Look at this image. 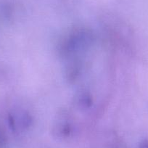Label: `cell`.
<instances>
[{"instance_id":"obj_2","label":"cell","mask_w":148,"mask_h":148,"mask_svg":"<svg viewBox=\"0 0 148 148\" xmlns=\"http://www.w3.org/2000/svg\"><path fill=\"white\" fill-rule=\"evenodd\" d=\"M140 148H148V142H143L140 145Z\"/></svg>"},{"instance_id":"obj_1","label":"cell","mask_w":148,"mask_h":148,"mask_svg":"<svg viewBox=\"0 0 148 148\" xmlns=\"http://www.w3.org/2000/svg\"><path fill=\"white\" fill-rule=\"evenodd\" d=\"M92 36L90 33L85 30L74 32L72 35L62 43V52L66 54L77 52L80 49L84 48L91 42Z\"/></svg>"}]
</instances>
